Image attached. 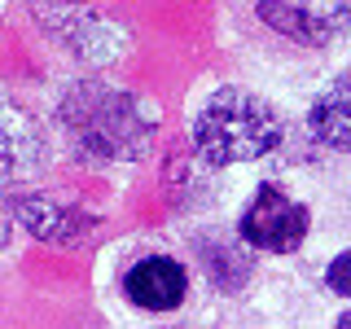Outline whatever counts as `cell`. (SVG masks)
I'll list each match as a JSON object with an SVG mask.
<instances>
[{"mask_svg": "<svg viewBox=\"0 0 351 329\" xmlns=\"http://www.w3.org/2000/svg\"><path fill=\"white\" fill-rule=\"evenodd\" d=\"M307 228H312L307 206L285 189H277L272 180L255 184L250 202L237 215V237L250 250H263V255H294L307 241Z\"/></svg>", "mask_w": 351, "mask_h": 329, "instance_id": "3", "label": "cell"}, {"mask_svg": "<svg viewBox=\"0 0 351 329\" xmlns=\"http://www.w3.org/2000/svg\"><path fill=\"white\" fill-rule=\"evenodd\" d=\"M197 263L206 268V277H211L215 290L224 294H237L241 285L250 281V272H255V259H250V246L246 241H233V237H197Z\"/></svg>", "mask_w": 351, "mask_h": 329, "instance_id": "9", "label": "cell"}, {"mask_svg": "<svg viewBox=\"0 0 351 329\" xmlns=\"http://www.w3.org/2000/svg\"><path fill=\"white\" fill-rule=\"evenodd\" d=\"M307 132L334 154H351V75L325 84L307 106Z\"/></svg>", "mask_w": 351, "mask_h": 329, "instance_id": "8", "label": "cell"}, {"mask_svg": "<svg viewBox=\"0 0 351 329\" xmlns=\"http://www.w3.org/2000/svg\"><path fill=\"white\" fill-rule=\"evenodd\" d=\"M334 329H351V307H347L343 316H338V325H334Z\"/></svg>", "mask_w": 351, "mask_h": 329, "instance_id": "12", "label": "cell"}, {"mask_svg": "<svg viewBox=\"0 0 351 329\" xmlns=\"http://www.w3.org/2000/svg\"><path fill=\"white\" fill-rule=\"evenodd\" d=\"M9 215H14L31 237L58 241V246H71V241H80V237H88L97 228L93 211L66 202L58 193H18L14 202H9Z\"/></svg>", "mask_w": 351, "mask_h": 329, "instance_id": "6", "label": "cell"}, {"mask_svg": "<svg viewBox=\"0 0 351 329\" xmlns=\"http://www.w3.org/2000/svg\"><path fill=\"white\" fill-rule=\"evenodd\" d=\"M9 233H14V215H9V206L0 202V250L9 246Z\"/></svg>", "mask_w": 351, "mask_h": 329, "instance_id": "11", "label": "cell"}, {"mask_svg": "<svg viewBox=\"0 0 351 329\" xmlns=\"http://www.w3.org/2000/svg\"><path fill=\"white\" fill-rule=\"evenodd\" d=\"M325 285H329L334 294H343V299H351V250H343V255L329 259V268H325Z\"/></svg>", "mask_w": 351, "mask_h": 329, "instance_id": "10", "label": "cell"}, {"mask_svg": "<svg viewBox=\"0 0 351 329\" xmlns=\"http://www.w3.org/2000/svg\"><path fill=\"white\" fill-rule=\"evenodd\" d=\"M123 294L145 312H176L189 299V268L171 255H141L123 272Z\"/></svg>", "mask_w": 351, "mask_h": 329, "instance_id": "7", "label": "cell"}, {"mask_svg": "<svg viewBox=\"0 0 351 329\" xmlns=\"http://www.w3.org/2000/svg\"><path fill=\"white\" fill-rule=\"evenodd\" d=\"M58 123L71 149L88 162H141L158 141L154 110L128 88L106 80H80L62 93Z\"/></svg>", "mask_w": 351, "mask_h": 329, "instance_id": "1", "label": "cell"}, {"mask_svg": "<svg viewBox=\"0 0 351 329\" xmlns=\"http://www.w3.org/2000/svg\"><path fill=\"white\" fill-rule=\"evenodd\" d=\"M281 141V110L250 88H219L202 101L193 119V149L206 167H237V162L268 158Z\"/></svg>", "mask_w": 351, "mask_h": 329, "instance_id": "2", "label": "cell"}, {"mask_svg": "<svg viewBox=\"0 0 351 329\" xmlns=\"http://www.w3.org/2000/svg\"><path fill=\"white\" fill-rule=\"evenodd\" d=\"M49 162V136L31 110L0 97V184L36 175Z\"/></svg>", "mask_w": 351, "mask_h": 329, "instance_id": "5", "label": "cell"}, {"mask_svg": "<svg viewBox=\"0 0 351 329\" xmlns=\"http://www.w3.org/2000/svg\"><path fill=\"white\" fill-rule=\"evenodd\" d=\"M255 14L277 36L303 44V49H325L338 36H347L351 0H259Z\"/></svg>", "mask_w": 351, "mask_h": 329, "instance_id": "4", "label": "cell"}]
</instances>
